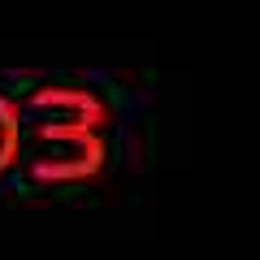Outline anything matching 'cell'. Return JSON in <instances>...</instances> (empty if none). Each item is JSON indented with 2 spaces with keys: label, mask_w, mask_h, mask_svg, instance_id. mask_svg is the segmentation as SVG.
<instances>
[{
  "label": "cell",
  "mask_w": 260,
  "mask_h": 260,
  "mask_svg": "<svg viewBox=\"0 0 260 260\" xmlns=\"http://www.w3.org/2000/svg\"><path fill=\"white\" fill-rule=\"evenodd\" d=\"M18 152H22V109L9 95H0V174L18 165Z\"/></svg>",
  "instance_id": "cell-3"
},
{
  "label": "cell",
  "mask_w": 260,
  "mask_h": 260,
  "mask_svg": "<svg viewBox=\"0 0 260 260\" xmlns=\"http://www.w3.org/2000/svg\"><path fill=\"white\" fill-rule=\"evenodd\" d=\"M35 143L39 156L30 160V178L35 182H91L104 169V139L95 130H78V126H52V121H35Z\"/></svg>",
  "instance_id": "cell-1"
},
{
  "label": "cell",
  "mask_w": 260,
  "mask_h": 260,
  "mask_svg": "<svg viewBox=\"0 0 260 260\" xmlns=\"http://www.w3.org/2000/svg\"><path fill=\"white\" fill-rule=\"evenodd\" d=\"M26 113H35L39 121H52V126H78V130H95L100 135L109 126V109L100 104V95L83 91V87H39L35 95H26L22 104Z\"/></svg>",
  "instance_id": "cell-2"
}]
</instances>
